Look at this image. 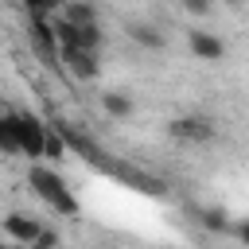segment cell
<instances>
[{"mask_svg":"<svg viewBox=\"0 0 249 249\" xmlns=\"http://www.w3.org/2000/svg\"><path fill=\"white\" fill-rule=\"evenodd\" d=\"M27 183H31V191H35V195H39V198H43L51 210H58V214H66V218H78V214H82L78 198L70 195V187L62 183V175H58V171L31 163V171H27Z\"/></svg>","mask_w":249,"mask_h":249,"instance_id":"obj_1","label":"cell"},{"mask_svg":"<svg viewBox=\"0 0 249 249\" xmlns=\"http://www.w3.org/2000/svg\"><path fill=\"white\" fill-rule=\"evenodd\" d=\"M54 136L66 144V148H74L82 160H89V163H97V167H105V171H113V163H109V152L89 136V132H82V128H74L70 121H54Z\"/></svg>","mask_w":249,"mask_h":249,"instance_id":"obj_2","label":"cell"},{"mask_svg":"<svg viewBox=\"0 0 249 249\" xmlns=\"http://www.w3.org/2000/svg\"><path fill=\"white\" fill-rule=\"evenodd\" d=\"M43 140L47 124L31 113H16V152H23L27 160H43Z\"/></svg>","mask_w":249,"mask_h":249,"instance_id":"obj_3","label":"cell"},{"mask_svg":"<svg viewBox=\"0 0 249 249\" xmlns=\"http://www.w3.org/2000/svg\"><path fill=\"white\" fill-rule=\"evenodd\" d=\"M58 58H62V66H66L78 82H93V78H97V70H101V62H97V54H93V51L62 47V51H58Z\"/></svg>","mask_w":249,"mask_h":249,"instance_id":"obj_4","label":"cell"},{"mask_svg":"<svg viewBox=\"0 0 249 249\" xmlns=\"http://www.w3.org/2000/svg\"><path fill=\"white\" fill-rule=\"evenodd\" d=\"M0 230L16 241V245H31L35 237H39V230H43V222L39 218H31V214H19V210H12V214H4L0 218Z\"/></svg>","mask_w":249,"mask_h":249,"instance_id":"obj_5","label":"cell"},{"mask_svg":"<svg viewBox=\"0 0 249 249\" xmlns=\"http://www.w3.org/2000/svg\"><path fill=\"white\" fill-rule=\"evenodd\" d=\"M171 136L191 140V144H206V140H214V124L206 117H175L171 121Z\"/></svg>","mask_w":249,"mask_h":249,"instance_id":"obj_6","label":"cell"},{"mask_svg":"<svg viewBox=\"0 0 249 249\" xmlns=\"http://www.w3.org/2000/svg\"><path fill=\"white\" fill-rule=\"evenodd\" d=\"M187 43H191V51H195V58H202V62H218V58H226V43L218 39V35H210V31H187Z\"/></svg>","mask_w":249,"mask_h":249,"instance_id":"obj_7","label":"cell"},{"mask_svg":"<svg viewBox=\"0 0 249 249\" xmlns=\"http://www.w3.org/2000/svg\"><path fill=\"white\" fill-rule=\"evenodd\" d=\"M54 16H58L62 23H70V27H93V23H97V8H93V4H82V0L58 4Z\"/></svg>","mask_w":249,"mask_h":249,"instance_id":"obj_8","label":"cell"},{"mask_svg":"<svg viewBox=\"0 0 249 249\" xmlns=\"http://www.w3.org/2000/svg\"><path fill=\"white\" fill-rule=\"evenodd\" d=\"M128 39L140 43V47H148V51H163V43H167L156 23H128Z\"/></svg>","mask_w":249,"mask_h":249,"instance_id":"obj_9","label":"cell"},{"mask_svg":"<svg viewBox=\"0 0 249 249\" xmlns=\"http://www.w3.org/2000/svg\"><path fill=\"white\" fill-rule=\"evenodd\" d=\"M101 109H105L113 121H128V117H132V97L121 93V89H109V93H101Z\"/></svg>","mask_w":249,"mask_h":249,"instance_id":"obj_10","label":"cell"},{"mask_svg":"<svg viewBox=\"0 0 249 249\" xmlns=\"http://www.w3.org/2000/svg\"><path fill=\"white\" fill-rule=\"evenodd\" d=\"M198 222H202V230H210V233H230V214L222 210V206H206V210H198Z\"/></svg>","mask_w":249,"mask_h":249,"instance_id":"obj_11","label":"cell"},{"mask_svg":"<svg viewBox=\"0 0 249 249\" xmlns=\"http://www.w3.org/2000/svg\"><path fill=\"white\" fill-rule=\"evenodd\" d=\"M43 160H66V144L54 132H47V140H43Z\"/></svg>","mask_w":249,"mask_h":249,"instance_id":"obj_12","label":"cell"},{"mask_svg":"<svg viewBox=\"0 0 249 249\" xmlns=\"http://www.w3.org/2000/svg\"><path fill=\"white\" fill-rule=\"evenodd\" d=\"M27 249H58V233L43 226V230H39V237H35V241H31Z\"/></svg>","mask_w":249,"mask_h":249,"instance_id":"obj_13","label":"cell"},{"mask_svg":"<svg viewBox=\"0 0 249 249\" xmlns=\"http://www.w3.org/2000/svg\"><path fill=\"white\" fill-rule=\"evenodd\" d=\"M187 12H195V16H206V12H210V4H206V0H187Z\"/></svg>","mask_w":249,"mask_h":249,"instance_id":"obj_14","label":"cell"},{"mask_svg":"<svg viewBox=\"0 0 249 249\" xmlns=\"http://www.w3.org/2000/svg\"><path fill=\"white\" fill-rule=\"evenodd\" d=\"M0 249H8V241H4V237H0Z\"/></svg>","mask_w":249,"mask_h":249,"instance_id":"obj_15","label":"cell"},{"mask_svg":"<svg viewBox=\"0 0 249 249\" xmlns=\"http://www.w3.org/2000/svg\"><path fill=\"white\" fill-rule=\"evenodd\" d=\"M8 249H27V245H8Z\"/></svg>","mask_w":249,"mask_h":249,"instance_id":"obj_16","label":"cell"}]
</instances>
